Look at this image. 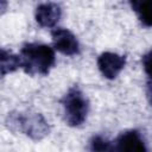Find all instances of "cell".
Wrapping results in <instances>:
<instances>
[{"mask_svg": "<svg viewBox=\"0 0 152 152\" xmlns=\"http://www.w3.org/2000/svg\"><path fill=\"white\" fill-rule=\"evenodd\" d=\"M19 68H21L20 56L15 55V53L6 50V49H1V53H0L1 76H6L7 74L13 72Z\"/></svg>", "mask_w": 152, "mask_h": 152, "instance_id": "8", "label": "cell"}, {"mask_svg": "<svg viewBox=\"0 0 152 152\" xmlns=\"http://www.w3.org/2000/svg\"><path fill=\"white\" fill-rule=\"evenodd\" d=\"M62 10L56 2H43L36 7L34 18L40 27H53L61 19Z\"/></svg>", "mask_w": 152, "mask_h": 152, "instance_id": "7", "label": "cell"}, {"mask_svg": "<svg viewBox=\"0 0 152 152\" xmlns=\"http://www.w3.org/2000/svg\"><path fill=\"white\" fill-rule=\"evenodd\" d=\"M61 103L63 106L65 122L69 126L78 127L86 121L89 113V101L77 86L69 88L62 97Z\"/></svg>", "mask_w": 152, "mask_h": 152, "instance_id": "3", "label": "cell"}, {"mask_svg": "<svg viewBox=\"0 0 152 152\" xmlns=\"http://www.w3.org/2000/svg\"><path fill=\"white\" fill-rule=\"evenodd\" d=\"M21 69L27 75L45 76L56 63L55 50L43 43H25L20 49Z\"/></svg>", "mask_w": 152, "mask_h": 152, "instance_id": "1", "label": "cell"}, {"mask_svg": "<svg viewBox=\"0 0 152 152\" xmlns=\"http://www.w3.org/2000/svg\"><path fill=\"white\" fill-rule=\"evenodd\" d=\"M126 65V57L115 52H102L97 57V68L107 80H114L119 76Z\"/></svg>", "mask_w": 152, "mask_h": 152, "instance_id": "5", "label": "cell"}, {"mask_svg": "<svg viewBox=\"0 0 152 152\" xmlns=\"http://www.w3.org/2000/svg\"><path fill=\"white\" fill-rule=\"evenodd\" d=\"M132 10L137 13L140 23L146 26H152V0H142V1H131Z\"/></svg>", "mask_w": 152, "mask_h": 152, "instance_id": "9", "label": "cell"}, {"mask_svg": "<svg viewBox=\"0 0 152 152\" xmlns=\"http://www.w3.org/2000/svg\"><path fill=\"white\" fill-rule=\"evenodd\" d=\"M53 49L66 56H75L80 53V43L76 36L64 27H56L51 31Z\"/></svg>", "mask_w": 152, "mask_h": 152, "instance_id": "4", "label": "cell"}, {"mask_svg": "<svg viewBox=\"0 0 152 152\" xmlns=\"http://www.w3.org/2000/svg\"><path fill=\"white\" fill-rule=\"evenodd\" d=\"M89 152H118L114 144L101 135H94L89 141Z\"/></svg>", "mask_w": 152, "mask_h": 152, "instance_id": "10", "label": "cell"}, {"mask_svg": "<svg viewBox=\"0 0 152 152\" xmlns=\"http://www.w3.org/2000/svg\"><path fill=\"white\" fill-rule=\"evenodd\" d=\"M142 68L147 77V88H148V97L152 103V48L142 56L141 58Z\"/></svg>", "mask_w": 152, "mask_h": 152, "instance_id": "11", "label": "cell"}, {"mask_svg": "<svg viewBox=\"0 0 152 152\" xmlns=\"http://www.w3.org/2000/svg\"><path fill=\"white\" fill-rule=\"evenodd\" d=\"M8 128L20 132L33 140H40L50 132V126L40 113L12 112L6 119Z\"/></svg>", "mask_w": 152, "mask_h": 152, "instance_id": "2", "label": "cell"}, {"mask_svg": "<svg viewBox=\"0 0 152 152\" xmlns=\"http://www.w3.org/2000/svg\"><path fill=\"white\" fill-rule=\"evenodd\" d=\"M114 146L118 152H147L144 139L135 129H128L120 133Z\"/></svg>", "mask_w": 152, "mask_h": 152, "instance_id": "6", "label": "cell"}]
</instances>
